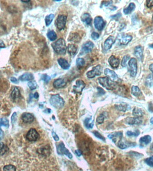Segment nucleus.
<instances>
[{"label":"nucleus","mask_w":153,"mask_h":171,"mask_svg":"<svg viewBox=\"0 0 153 171\" xmlns=\"http://www.w3.org/2000/svg\"><path fill=\"white\" fill-rule=\"evenodd\" d=\"M104 119H105V115L103 114H101L98 116V118H97V122L99 124H102L104 121Z\"/></svg>","instance_id":"c03bdc74"},{"label":"nucleus","mask_w":153,"mask_h":171,"mask_svg":"<svg viewBox=\"0 0 153 171\" xmlns=\"http://www.w3.org/2000/svg\"><path fill=\"white\" fill-rule=\"evenodd\" d=\"M127 135L128 136H138L140 134V131L138 130H137L135 132L131 131H128L126 133Z\"/></svg>","instance_id":"a19ab883"},{"label":"nucleus","mask_w":153,"mask_h":171,"mask_svg":"<svg viewBox=\"0 0 153 171\" xmlns=\"http://www.w3.org/2000/svg\"><path fill=\"white\" fill-rule=\"evenodd\" d=\"M132 37L129 35H124L121 36L119 38L120 44L121 45H126L128 44L132 40Z\"/></svg>","instance_id":"aec40b11"},{"label":"nucleus","mask_w":153,"mask_h":171,"mask_svg":"<svg viewBox=\"0 0 153 171\" xmlns=\"http://www.w3.org/2000/svg\"><path fill=\"white\" fill-rule=\"evenodd\" d=\"M104 74L108 78H109L110 79H111L113 82H116H116H119L120 80L117 74L114 71H112V70H111L109 69H106L105 70Z\"/></svg>","instance_id":"9d476101"},{"label":"nucleus","mask_w":153,"mask_h":171,"mask_svg":"<svg viewBox=\"0 0 153 171\" xmlns=\"http://www.w3.org/2000/svg\"><path fill=\"white\" fill-rule=\"evenodd\" d=\"M39 135L38 132L35 129L32 128L26 135L27 140L29 141H36L39 138Z\"/></svg>","instance_id":"39448f33"},{"label":"nucleus","mask_w":153,"mask_h":171,"mask_svg":"<svg viewBox=\"0 0 153 171\" xmlns=\"http://www.w3.org/2000/svg\"><path fill=\"white\" fill-rule=\"evenodd\" d=\"M147 6L148 8H151L153 7V0L147 1Z\"/></svg>","instance_id":"09e8293b"},{"label":"nucleus","mask_w":153,"mask_h":171,"mask_svg":"<svg viewBox=\"0 0 153 171\" xmlns=\"http://www.w3.org/2000/svg\"><path fill=\"white\" fill-rule=\"evenodd\" d=\"M152 21H153V16H152Z\"/></svg>","instance_id":"338daca9"},{"label":"nucleus","mask_w":153,"mask_h":171,"mask_svg":"<svg viewBox=\"0 0 153 171\" xmlns=\"http://www.w3.org/2000/svg\"><path fill=\"white\" fill-rule=\"evenodd\" d=\"M57 152L58 154H64L66 155L70 159H72L73 157L72 154L69 152L68 149L65 147V146L63 142H60L58 146L57 147Z\"/></svg>","instance_id":"423d86ee"},{"label":"nucleus","mask_w":153,"mask_h":171,"mask_svg":"<svg viewBox=\"0 0 153 171\" xmlns=\"http://www.w3.org/2000/svg\"><path fill=\"white\" fill-rule=\"evenodd\" d=\"M54 17V15L53 14H50V15H48L46 17L45 21L46 26H48L51 24L53 20Z\"/></svg>","instance_id":"f704fd0d"},{"label":"nucleus","mask_w":153,"mask_h":171,"mask_svg":"<svg viewBox=\"0 0 153 171\" xmlns=\"http://www.w3.org/2000/svg\"><path fill=\"white\" fill-rule=\"evenodd\" d=\"M58 63L60 66L62 68L65 70H67L70 67V65L65 59L64 58H60L58 60Z\"/></svg>","instance_id":"b1692460"},{"label":"nucleus","mask_w":153,"mask_h":171,"mask_svg":"<svg viewBox=\"0 0 153 171\" xmlns=\"http://www.w3.org/2000/svg\"><path fill=\"white\" fill-rule=\"evenodd\" d=\"M3 171H16V168L13 165H6L3 168Z\"/></svg>","instance_id":"c9c22d12"},{"label":"nucleus","mask_w":153,"mask_h":171,"mask_svg":"<svg viewBox=\"0 0 153 171\" xmlns=\"http://www.w3.org/2000/svg\"><path fill=\"white\" fill-rule=\"evenodd\" d=\"M75 153L78 156H80L81 155V151L80 150H76L75 151Z\"/></svg>","instance_id":"5fc2aeb1"},{"label":"nucleus","mask_w":153,"mask_h":171,"mask_svg":"<svg viewBox=\"0 0 153 171\" xmlns=\"http://www.w3.org/2000/svg\"><path fill=\"white\" fill-rule=\"evenodd\" d=\"M149 47L153 49V44H151V45H150V46H149Z\"/></svg>","instance_id":"680f3d73"},{"label":"nucleus","mask_w":153,"mask_h":171,"mask_svg":"<svg viewBox=\"0 0 153 171\" xmlns=\"http://www.w3.org/2000/svg\"><path fill=\"white\" fill-rule=\"evenodd\" d=\"M42 79L45 82V83H48L49 82V81H50V79H51V77L50 76H48L47 75V74H43V75L42 76Z\"/></svg>","instance_id":"49530a36"},{"label":"nucleus","mask_w":153,"mask_h":171,"mask_svg":"<svg viewBox=\"0 0 153 171\" xmlns=\"http://www.w3.org/2000/svg\"><path fill=\"white\" fill-rule=\"evenodd\" d=\"M108 63L113 68H117L118 67L120 64V59L112 55L108 59Z\"/></svg>","instance_id":"dca6fc26"},{"label":"nucleus","mask_w":153,"mask_h":171,"mask_svg":"<svg viewBox=\"0 0 153 171\" xmlns=\"http://www.w3.org/2000/svg\"><path fill=\"white\" fill-rule=\"evenodd\" d=\"M102 68L100 65L96 66L93 68L91 71H89L87 73V77L88 78H93L96 76H99L101 74Z\"/></svg>","instance_id":"6e6552de"},{"label":"nucleus","mask_w":153,"mask_h":171,"mask_svg":"<svg viewBox=\"0 0 153 171\" xmlns=\"http://www.w3.org/2000/svg\"><path fill=\"white\" fill-rule=\"evenodd\" d=\"M16 113L15 112V113H13L12 116V122L13 123V122H15L16 121Z\"/></svg>","instance_id":"603ef678"},{"label":"nucleus","mask_w":153,"mask_h":171,"mask_svg":"<svg viewBox=\"0 0 153 171\" xmlns=\"http://www.w3.org/2000/svg\"><path fill=\"white\" fill-rule=\"evenodd\" d=\"M94 47V44L91 42H87L84 44L81 49V53L87 54L92 51Z\"/></svg>","instance_id":"4468645a"},{"label":"nucleus","mask_w":153,"mask_h":171,"mask_svg":"<svg viewBox=\"0 0 153 171\" xmlns=\"http://www.w3.org/2000/svg\"><path fill=\"white\" fill-rule=\"evenodd\" d=\"M117 108L120 111H126L127 110L129 109V106L126 103L121 104L117 106Z\"/></svg>","instance_id":"7c9ffc66"},{"label":"nucleus","mask_w":153,"mask_h":171,"mask_svg":"<svg viewBox=\"0 0 153 171\" xmlns=\"http://www.w3.org/2000/svg\"><path fill=\"white\" fill-rule=\"evenodd\" d=\"M50 103L51 105L56 108H62L65 104L63 99L59 95H52L50 99Z\"/></svg>","instance_id":"7ed1b4c3"},{"label":"nucleus","mask_w":153,"mask_h":171,"mask_svg":"<svg viewBox=\"0 0 153 171\" xmlns=\"http://www.w3.org/2000/svg\"><path fill=\"white\" fill-rule=\"evenodd\" d=\"M19 79L22 81H30L34 79V76L31 73H26L20 76Z\"/></svg>","instance_id":"393cba45"},{"label":"nucleus","mask_w":153,"mask_h":171,"mask_svg":"<svg viewBox=\"0 0 153 171\" xmlns=\"http://www.w3.org/2000/svg\"><path fill=\"white\" fill-rule=\"evenodd\" d=\"M22 119L24 123H31L34 120V117L30 113H24L22 115Z\"/></svg>","instance_id":"a211bd4d"},{"label":"nucleus","mask_w":153,"mask_h":171,"mask_svg":"<svg viewBox=\"0 0 153 171\" xmlns=\"http://www.w3.org/2000/svg\"><path fill=\"white\" fill-rule=\"evenodd\" d=\"M123 137V133L122 132H116L114 134H110L108 136V137L110 139H113L116 137H119L122 138Z\"/></svg>","instance_id":"e433bc0d"},{"label":"nucleus","mask_w":153,"mask_h":171,"mask_svg":"<svg viewBox=\"0 0 153 171\" xmlns=\"http://www.w3.org/2000/svg\"><path fill=\"white\" fill-rule=\"evenodd\" d=\"M128 65L130 67V74L133 77H135L137 73L138 66L137 62L135 58H132L130 59L128 63Z\"/></svg>","instance_id":"0eeeda50"},{"label":"nucleus","mask_w":153,"mask_h":171,"mask_svg":"<svg viewBox=\"0 0 153 171\" xmlns=\"http://www.w3.org/2000/svg\"><path fill=\"white\" fill-rule=\"evenodd\" d=\"M76 64L77 66L79 67H83L85 64V61L82 58H79L76 59Z\"/></svg>","instance_id":"37998d69"},{"label":"nucleus","mask_w":153,"mask_h":171,"mask_svg":"<svg viewBox=\"0 0 153 171\" xmlns=\"http://www.w3.org/2000/svg\"><path fill=\"white\" fill-rule=\"evenodd\" d=\"M6 47L3 41L0 40V49L5 48Z\"/></svg>","instance_id":"6e6d98bb"},{"label":"nucleus","mask_w":153,"mask_h":171,"mask_svg":"<svg viewBox=\"0 0 153 171\" xmlns=\"http://www.w3.org/2000/svg\"><path fill=\"white\" fill-rule=\"evenodd\" d=\"M52 135H53V137L55 141H58L59 140V137H58L57 134L54 132H52Z\"/></svg>","instance_id":"3c124183"},{"label":"nucleus","mask_w":153,"mask_h":171,"mask_svg":"<svg viewBox=\"0 0 153 171\" xmlns=\"http://www.w3.org/2000/svg\"><path fill=\"white\" fill-rule=\"evenodd\" d=\"M3 132L1 130V129L0 128V140L3 138Z\"/></svg>","instance_id":"13d9d810"},{"label":"nucleus","mask_w":153,"mask_h":171,"mask_svg":"<svg viewBox=\"0 0 153 171\" xmlns=\"http://www.w3.org/2000/svg\"><path fill=\"white\" fill-rule=\"evenodd\" d=\"M39 95L37 92H36L34 95V98H36V99H38L39 98Z\"/></svg>","instance_id":"bf43d9fd"},{"label":"nucleus","mask_w":153,"mask_h":171,"mask_svg":"<svg viewBox=\"0 0 153 171\" xmlns=\"http://www.w3.org/2000/svg\"><path fill=\"white\" fill-rule=\"evenodd\" d=\"M142 121L140 118L138 117H127L124 120V123L130 125H140L142 124Z\"/></svg>","instance_id":"f8f14e48"},{"label":"nucleus","mask_w":153,"mask_h":171,"mask_svg":"<svg viewBox=\"0 0 153 171\" xmlns=\"http://www.w3.org/2000/svg\"><path fill=\"white\" fill-rule=\"evenodd\" d=\"M81 19L83 22L86 23L87 25H90L91 24L92 18L91 16L89 13H86L83 14L81 17Z\"/></svg>","instance_id":"5701e85b"},{"label":"nucleus","mask_w":153,"mask_h":171,"mask_svg":"<svg viewBox=\"0 0 153 171\" xmlns=\"http://www.w3.org/2000/svg\"><path fill=\"white\" fill-rule=\"evenodd\" d=\"M116 41V38L114 37L111 36L107 38L104 42V49L105 51H108L111 48L112 45L114 44Z\"/></svg>","instance_id":"2eb2a0df"},{"label":"nucleus","mask_w":153,"mask_h":171,"mask_svg":"<svg viewBox=\"0 0 153 171\" xmlns=\"http://www.w3.org/2000/svg\"><path fill=\"white\" fill-rule=\"evenodd\" d=\"M84 124L86 128L91 129L94 126V122L91 118H86L84 121Z\"/></svg>","instance_id":"2f4dec72"},{"label":"nucleus","mask_w":153,"mask_h":171,"mask_svg":"<svg viewBox=\"0 0 153 171\" xmlns=\"http://www.w3.org/2000/svg\"><path fill=\"white\" fill-rule=\"evenodd\" d=\"M132 94L136 97H139L142 95V92L140 89L137 86H133L132 88Z\"/></svg>","instance_id":"cd10ccee"},{"label":"nucleus","mask_w":153,"mask_h":171,"mask_svg":"<svg viewBox=\"0 0 153 171\" xmlns=\"http://www.w3.org/2000/svg\"><path fill=\"white\" fill-rule=\"evenodd\" d=\"M149 70L152 71L153 74V64H151V65L149 67Z\"/></svg>","instance_id":"052dcab7"},{"label":"nucleus","mask_w":153,"mask_h":171,"mask_svg":"<svg viewBox=\"0 0 153 171\" xmlns=\"http://www.w3.org/2000/svg\"><path fill=\"white\" fill-rule=\"evenodd\" d=\"M134 55L139 60L142 61L143 58V51L141 46H137L135 47Z\"/></svg>","instance_id":"412c9836"},{"label":"nucleus","mask_w":153,"mask_h":171,"mask_svg":"<svg viewBox=\"0 0 153 171\" xmlns=\"http://www.w3.org/2000/svg\"><path fill=\"white\" fill-rule=\"evenodd\" d=\"M11 82H13V83H16L18 82L17 79L14 77H12L11 79Z\"/></svg>","instance_id":"4d7b16f0"},{"label":"nucleus","mask_w":153,"mask_h":171,"mask_svg":"<svg viewBox=\"0 0 153 171\" xmlns=\"http://www.w3.org/2000/svg\"><path fill=\"white\" fill-rule=\"evenodd\" d=\"M99 83L107 90H112L116 88V82H113L107 77H101L98 79Z\"/></svg>","instance_id":"f03ea898"},{"label":"nucleus","mask_w":153,"mask_h":171,"mask_svg":"<svg viewBox=\"0 0 153 171\" xmlns=\"http://www.w3.org/2000/svg\"><path fill=\"white\" fill-rule=\"evenodd\" d=\"M135 7H136V6H135V4L134 3H130V4H129V6H128V7L124 9V14H126V15L130 14V13H131L133 11L135 10Z\"/></svg>","instance_id":"bb28decb"},{"label":"nucleus","mask_w":153,"mask_h":171,"mask_svg":"<svg viewBox=\"0 0 153 171\" xmlns=\"http://www.w3.org/2000/svg\"><path fill=\"white\" fill-rule=\"evenodd\" d=\"M130 56L128 55H126L124 57L121 62V65L123 67H126L127 66V63L129 60Z\"/></svg>","instance_id":"ea45409f"},{"label":"nucleus","mask_w":153,"mask_h":171,"mask_svg":"<svg viewBox=\"0 0 153 171\" xmlns=\"http://www.w3.org/2000/svg\"><path fill=\"white\" fill-rule=\"evenodd\" d=\"M47 36L48 38L52 41H54L57 38V34L53 31L48 32L47 33Z\"/></svg>","instance_id":"473e14b6"},{"label":"nucleus","mask_w":153,"mask_h":171,"mask_svg":"<svg viewBox=\"0 0 153 171\" xmlns=\"http://www.w3.org/2000/svg\"><path fill=\"white\" fill-rule=\"evenodd\" d=\"M144 114V112L142 110L138 108H135L133 111V115L136 117L140 118L142 117Z\"/></svg>","instance_id":"a878e982"},{"label":"nucleus","mask_w":153,"mask_h":171,"mask_svg":"<svg viewBox=\"0 0 153 171\" xmlns=\"http://www.w3.org/2000/svg\"><path fill=\"white\" fill-rule=\"evenodd\" d=\"M151 123L153 124V120H151Z\"/></svg>","instance_id":"0e129e2a"},{"label":"nucleus","mask_w":153,"mask_h":171,"mask_svg":"<svg viewBox=\"0 0 153 171\" xmlns=\"http://www.w3.org/2000/svg\"><path fill=\"white\" fill-rule=\"evenodd\" d=\"M151 120H153V118H152V119H151V120H150V121Z\"/></svg>","instance_id":"69168bd1"},{"label":"nucleus","mask_w":153,"mask_h":171,"mask_svg":"<svg viewBox=\"0 0 153 171\" xmlns=\"http://www.w3.org/2000/svg\"><path fill=\"white\" fill-rule=\"evenodd\" d=\"M22 1V2H26H26H29V1Z\"/></svg>","instance_id":"e2e57ef3"},{"label":"nucleus","mask_w":153,"mask_h":171,"mask_svg":"<svg viewBox=\"0 0 153 171\" xmlns=\"http://www.w3.org/2000/svg\"><path fill=\"white\" fill-rule=\"evenodd\" d=\"M68 53L71 56H74L76 53L77 47L73 44L69 45L68 47Z\"/></svg>","instance_id":"c85d7f7f"},{"label":"nucleus","mask_w":153,"mask_h":171,"mask_svg":"<svg viewBox=\"0 0 153 171\" xmlns=\"http://www.w3.org/2000/svg\"><path fill=\"white\" fill-rule=\"evenodd\" d=\"M85 86V83L82 80H77L76 82V85L73 87V91L76 93H80Z\"/></svg>","instance_id":"1a4fd4ad"},{"label":"nucleus","mask_w":153,"mask_h":171,"mask_svg":"<svg viewBox=\"0 0 153 171\" xmlns=\"http://www.w3.org/2000/svg\"><path fill=\"white\" fill-rule=\"evenodd\" d=\"M99 37H100V35L99 33L96 32H93L91 34V38L94 40H96L98 39L99 38Z\"/></svg>","instance_id":"de8ad7c7"},{"label":"nucleus","mask_w":153,"mask_h":171,"mask_svg":"<svg viewBox=\"0 0 153 171\" xmlns=\"http://www.w3.org/2000/svg\"><path fill=\"white\" fill-rule=\"evenodd\" d=\"M136 145V143L127 141H123L121 139L118 142L117 146L119 148L121 149H126L131 147H135Z\"/></svg>","instance_id":"ddd939ff"},{"label":"nucleus","mask_w":153,"mask_h":171,"mask_svg":"<svg viewBox=\"0 0 153 171\" xmlns=\"http://www.w3.org/2000/svg\"><path fill=\"white\" fill-rule=\"evenodd\" d=\"M121 17V14L120 13H118L115 14L114 15L111 16V17H112V18H113V19H118L120 18Z\"/></svg>","instance_id":"8fccbe9b"},{"label":"nucleus","mask_w":153,"mask_h":171,"mask_svg":"<svg viewBox=\"0 0 153 171\" xmlns=\"http://www.w3.org/2000/svg\"><path fill=\"white\" fill-rule=\"evenodd\" d=\"M98 90H99V94H100L101 95H103L105 94V91L104 90H103L101 88H98Z\"/></svg>","instance_id":"864d4df0"},{"label":"nucleus","mask_w":153,"mask_h":171,"mask_svg":"<svg viewBox=\"0 0 153 171\" xmlns=\"http://www.w3.org/2000/svg\"><path fill=\"white\" fill-rule=\"evenodd\" d=\"M67 20V17L64 15H60L58 16L55 20V25L60 31L63 30L65 28Z\"/></svg>","instance_id":"20e7f679"},{"label":"nucleus","mask_w":153,"mask_h":171,"mask_svg":"<svg viewBox=\"0 0 153 171\" xmlns=\"http://www.w3.org/2000/svg\"><path fill=\"white\" fill-rule=\"evenodd\" d=\"M54 87L55 88H63L66 86V83L64 79H58L55 80L53 84Z\"/></svg>","instance_id":"6ab92c4d"},{"label":"nucleus","mask_w":153,"mask_h":171,"mask_svg":"<svg viewBox=\"0 0 153 171\" xmlns=\"http://www.w3.org/2000/svg\"><path fill=\"white\" fill-rule=\"evenodd\" d=\"M8 150V147L3 142H0V155H4Z\"/></svg>","instance_id":"72a5a7b5"},{"label":"nucleus","mask_w":153,"mask_h":171,"mask_svg":"<svg viewBox=\"0 0 153 171\" xmlns=\"http://www.w3.org/2000/svg\"><path fill=\"white\" fill-rule=\"evenodd\" d=\"M9 120L6 118H0V127L4 126L8 127L9 126Z\"/></svg>","instance_id":"4c0bfd02"},{"label":"nucleus","mask_w":153,"mask_h":171,"mask_svg":"<svg viewBox=\"0 0 153 171\" xmlns=\"http://www.w3.org/2000/svg\"><path fill=\"white\" fill-rule=\"evenodd\" d=\"M28 86L31 90H34L37 87V84L35 81H30L28 83Z\"/></svg>","instance_id":"58836bf2"},{"label":"nucleus","mask_w":153,"mask_h":171,"mask_svg":"<svg viewBox=\"0 0 153 171\" xmlns=\"http://www.w3.org/2000/svg\"><path fill=\"white\" fill-rule=\"evenodd\" d=\"M151 141V137L149 135H146L141 137L139 140L140 147H143L145 146L148 145Z\"/></svg>","instance_id":"f3484780"},{"label":"nucleus","mask_w":153,"mask_h":171,"mask_svg":"<svg viewBox=\"0 0 153 171\" xmlns=\"http://www.w3.org/2000/svg\"><path fill=\"white\" fill-rule=\"evenodd\" d=\"M145 161L148 165L149 166L151 167H153V156L147 158L145 159Z\"/></svg>","instance_id":"79ce46f5"},{"label":"nucleus","mask_w":153,"mask_h":171,"mask_svg":"<svg viewBox=\"0 0 153 171\" xmlns=\"http://www.w3.org/2000/svg\"><path fill=\"white\" fill-rule=\"evenodd\" d=\"M94 25L96 28L100 31L103 29L105 26V22L102 17H97L95 18L94 21Z\"/></svg>","instance_id":"9b49d317"},{"label":"nucleus","mask_w":153,"mask_h":171,"mask_svg":"<svg viewBox=\"0 0 153 171\" xmlns=\"http://www.w3.org/2000/svg\"><path fill=\"white\" fill-rule=\"evenodd\" d=\"M52 47L55 51L60 54H65L66 51V46L65 41L60 38L52 44Z\"/></svg>","instance_id":"f257e3e1"},{"label":"nucleus","mask_w":153,"mask_h":171,"mask_svg":"<svg viewBox=\"0 0 153 171\" xmlns=\"http://www.w3.org/2000/svg\"><path fill=\"white\" fill-rule=\"evenodd\" d=\"M93 133L94 134V135H95V136H96L97 138L100 139V140H102L104 141H105V139L98 131H93Z\"/></svg>","instance_id":"a18cd8bd"},{"label":"nucleus","mask_w":153,"mask_h":171,"mask_svg":"<svg viewBox=\"0 0 153 171\" xmlns=\"http://www.w3.org/2000/svg\"><path fill=\"white\" fill-rule=\"evenodd\" d=\"M145 84L149 87L153 86V75L152 74H149L145 80Z\"/></svg>","instance_id":"c756f323"},{"label":"nucleus","mask_w":153,"mask_h":171,"mask_svg":"<svg viewBox=\"0 0 153 171\" xmlns=\"http://www.w3.org/2000/svg\"><path fill=\"white\" fill-rule=\"evenodd\" d=\"M11 97L14 101L18 99L21 97L20 91L17 88H14L11 94Z\"/></svg>","instance_id":"4be33fe9"}]
</instances>
